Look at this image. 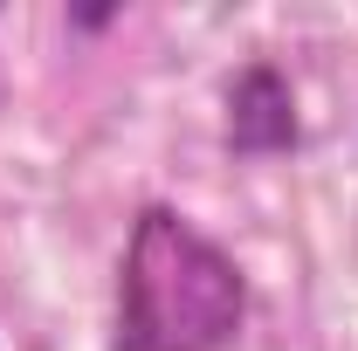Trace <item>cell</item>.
Here are the masks:
<instances>
[{
  "mask_svg": "<svg viewBox=\"0 0 358 351\" xmlns=\"http://www.w3.org/2000/svg\"><path fill=\"white\" fill-rule=\"evenodd\" d=\"M227 152L241 159H282L303 145V117H296V89L275 62H248L227 76V117H221Z\"/></svg>",
  "mask_w": 358,
  "mask_h": 351,
  "instance_id": "obj_2",
  "label": "cell"
},
{
  "mask_svg": "<svg viewBox=\"0 0 358 351\" xmlns=\"http://www.w3.org/2000/svg\"><path fill=\"white\" fill-rule=\"evenodd\" d=\"M248 324V275L179 207H145L117 262V351H227Z\"/></svg>",
  "mask_w": 358,
  "mask_h": 351,
  "instance_id": "obj_1",
  "label": "cell"
}]
</instances>
